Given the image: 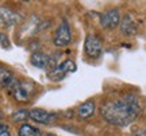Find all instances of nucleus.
<instances>
[{
	"label": "nucleus",
	"mask_w": 146,
	"mask_h": 136,
	"mask_svg": "<svg viewBox=\"0 0 146 136\" xmlns=\"http://www.w3.org/2000/svg\"><path fill=\"white\" fill-rule=\"evenodd\" d=\"M0 46L4 47V49L10 47V42H8V39H7L4 34H0Z\"/></svg>",
	"instance_id": "obj_15"
},
{
	"label": "nucleus",
	"mask_w": 146,
	"mask_h": 136,
	"mask_svg": "<svg viewBox=\"0 0 146 136\" xmlns=\"http://www.w3.org/2000/svg\"><path fill=\"white\" fill-rule=\"evenodd\" d=\"M19 22V15L5 5H0V23L4 27H11Z\"/></svg>",
	"instance_id": "obj_7"
},
{
	"label": "nucleus",
	"mask_w": 146,
	"mask_h": 136,
	"mask_svg": "<svg viewBox=\"0 0 146 136\" xmlns=\"http://www.w3.org/2000/svg\"><path fill=\"white\" fill-rule=\"evenodd\" d=\"M33 92H34V84L31 81H22V82L18 81L15 88L12 89L14 97L19 102H27L30 100V97H31Z\"/></svg>",
	"instance_id": "obj_4"
},
{
	"label": "nucleus",
	"mask_w": 146,
	"mask_h": 136,
	"mask_svg": "<svg viewBox=\"0 0 146 136\" xmlns=\"http://www.w3.org/2000/svg\"><path fill=\"white\" fill-rule=\"evenodd\" d=\"M84 53L85 55L92 59L99 58V55L102 54V41L98 35L91 34L85 38V42H84Z\"/></svg>",
	"instance_id": "obj_5"
},
{
	"label": "nucleus",
	"mask_w": 146,
	"mask_h": 136,
	"mask_svg": "<svg viewBox=\"0 0 146 136\" xmlns=\"http://www.w3.org/2000/svg\"><path fill=\"white\" fill-rule=\"evenodd\" d=\"M26 119H29V110L26 109H19L16 112H14V115H12V120L15 123H22Z\"/></svg>",
	"instance_id": "obj_14"
},
{
	"label": "nucleus",
	"mask_w": 146,
	"mask_h": 136,
	"mask_svg": "<svg viewBox=\"0 0 146 136\" xmlns=\"http://www.w3.org/2000/svg\"><path fill=\"white\" fill-rule=\"evenodd\" d=\"M0 136H11L10 131H3V132H0Z\"/></svg>",
	"instance_id": "obj_18"
},
{
	"label": "nucleus",
	"mask_w": 146,
	"mask_h": 136,
	"mask_svg": "<svg viewBox=\"0 0 146 136\" xmlns=\"http://www.w3.org/2000/svg\"><path fill=\"white\" fill-rule=\"evenodd\" d=\"M120 23V12L116 8L108 10L100 15V24L103 28L112 30Z\"/></svg>",
	"instance_id": "obj_6"
},
{
	"label": "nucleus",
	"mask_w": 146,
	"mask_h": 136,
	"mask_svg": "<svg viewBox=\"0 0 146 136\" xmlns=\"http://www.w3.org/2000/svg\"><path fill=\"white\" fill-rule=\"evenodd\" d=\"M50 62H52L50 57H49L47 54H45L43 51L33 53L31 57H30V63L38 69H46L47 66L50 65Z\"/></svg>",
	"instance_id": "obj_8"
},
{
	"label": "nucleus",
	"mask_w": 146,
	"mask_h": 136,
	"mask_svg": "<svg viewBox=\"0 0 146 136\" xmlns=\"http://www.w3.org/2000/svg\"><path fill=\"white\" fill-rule=\"evenodd\" d=\"M16 84H18V81L15 79L14 74L11 73L10 70H7V69H1L0 70V85L1 86L12 90Z\"/></svg>",
	"instance_id": "obj_12"
},
{
	"label": "nucleus",
	"mask_w": 146,
	"mask_h": 136,
	"mask_svg": "<svg viewBox=\"0 0 146 136\" xmlns=\"http://www.w3.org/2000/svg\"><path fill=\"white\" fill-rule=\"evenodd\" d=\"M95 109H96V105H95V101L92 100H88L83 104L78 105L77 108V115L81 120H87L89 117H92L95 113Z\"/></svg>",
	"instance_id": "obj_10"
},
{
	"label": "nucleus",
	"mask_w": 146,
	"mask_h": 136,
	"mask_svg": "<svg viewBox=\"0 0 146 136\" xmlns=\"http://www.w3.org/2000/svg\"><path fill=\"white\" fill-rule=\"evenodd\" d=\"M29 117L34 120L35 123H39V124H47L50 119H52V115L45 109H41V108H33V109L29 110Z\"/></svg>",
	"instance_id": "obj_9"
},
{
	"label": "nucleus",
	"mask_w": 146,
	"mask_h": 136,
	"mask_svg": "<svg viewBox=\"0 0 146 136\" xmlns=\"http://www.w3.org/2000/svg\"><path fill=\"white\" fill-rule=\"evenodd\" d=\"M72 42V34H70V27H69L68 20H62L61 24L54 32L53 43L57 47H65Z\"/></svg>",
	"instance_id": "obj_3"
},
{
	"label": "nucleus",
	"mask_w": 146,
	"mask_h": 136,
	"mask_svg": "<svg viewBox=\"0 0 146 136\" xmlns=\"http://www.w3.org/2000/svg\"><path fill=\"white\" fill-rule=\"evenodd\" d=\"M76 69H77L76 63L73 62L72 59H66L64 62L58 63L57 66H54L50 70V73L47 74V77L50 79H53V81H61L68 73H74Z\"/></svg>",
	"instance_id": "obj_2"
},
{
	"label": "nucleus",
	"mask_w": 146,
	"mask_h": 136,
	"mask_svg": "<svg viewBox=\"0 0 146 136\" xmlns=\"http://www.w3.org/2000/svg\"><path fill=\"white\" fill-rule=\"evenodd\" d=\"M45 136H56V135H52V133H47V135H45Z\"/></svg>",
	"instance_id": "obj_19"
},
{
	"label": "nucleus",
	"mask_w": 146,
	"mask_h": 136,
	"mask_svg": "<svg viewBox=\"0 0 146 136\" xmlns=\"http://www.w3.org/2000/svg\"><path fill=\"white\" fill-rule=\"evenodd\" d=\"M100 113L110 124L120 127L129 125L139 115L138 97L133 93H127L119 99L107 101L102 105Z\"/></svg>",
	"instance_id": "obj_1"
},
{
	"label": "nucleus",
	"mask_w": 146,
	"mask_h": 136,
	"mask_svg": "<svg viewBox=\"0 0 146 136\" xmlns=\"http://www.w3.org/2000/svg\"><path fill=\"white\" fill-rule=\"evenodd\" d=\"M18 135L19 136H42V132L41 129H38V128L30 125V124H23V125L19 127Z\"/></svg>",
	"instance_id": "obj_13"
},
{
	"label": "nucleus",
	"mask_w": 146,
	"mask_h": 136,
	"mask_svg": "<svg viewBox=\"0 0 146 136\" xmlns=\"http://www.w3.org/2000/svg\"><path fill=\"white\" fill-rule=\"evenodd\" d=\"M3 131H8V128H7V125H4V124L0 123V132H3Z\"/></svg>",
	"instance_id": "obj_17"
},
{
	"label": "nucleus",
	"mask_w": 146,
	"mask_h": 136,
	"mask_svg": "<svg viewBox=\"0 0 146 136\" xmlns=\"http://www.w3.org/2000/svg\"><path fill=\"white\" fill-rule=\"evenodd\" d=\"M120 30L125 35H134L137 32V24L131 15H125L120 19Z\"/></svg>",
	"instance_id": "obj_11"
},
{
	"label": "nucleus",
	"mask_w": 146,
	"mask_h": 136,
	"mask_svg": "<svg viewBox=\"0 0 146 136\" xmlns=\"http://www.w3.org/2000/svg\"><path fill=\"white\" fill-rule=\"evenodd\" d=\"M133 136H146V129H138L133 133Z\"/></svg>",
	"instance_id": "obj_16"
}]
</instances>
